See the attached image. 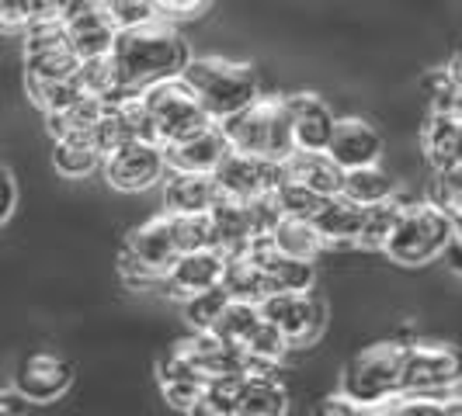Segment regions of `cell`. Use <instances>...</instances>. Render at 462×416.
Returning <instances> with one entry per match:
<instances>
[{
  "mask_svg": "<svg viewBox=\"0 0 462 416\" xmlns=\"http://www.w3.org/2000/svg\"><path fill=\"white\" fill-rule=\"evenodd\" d=\"M112 63L118 73L122 101H129V97H143L157 84L178 80L191 63V52L185 39L178 35V28L157 18L133 32H118Z\"/></svg>",
  "mask_w": 462,
  "mask_h": 416,
  "instance_id": "1",
  "label": "cell"
},
{
  "mask_svg": "<svg viewBox=\"0 0 462 416\" xmlns=\"http://www.w3.org/2000/svg\"><path fill=\"white\" fill-rule=\"evenodd\" d=\"M181 80L188 84V91L195 94V101L208 115V122H216V125L247 112L254 101H261V80H257L254 67H247V63L202 56V59L188 63Z\"/></svg>",
  "mask_w": 462,
  "mask_h": 416,
  "instance_id": "2",
  "label": "cell"
},
{
  "mask_svg": "<svg viewBox=\"0 0 462 416\" xmlns=\"http://www.w3.org/2000/svg\"><path fill=\"white\" fill-rule=\"evenodd\" d=\"M223 136L230 142L233 153H247V157H264V160L285 163L296 153L292 142V122L285 112V97H264L254 101L247 112L219 122Z\"/></svg>",
  "mask_w": 462,
  "mask_h": 416,
  "instance_id": "3",
  "label": "cell"
},
{
  "mask_svg": "<svg viewBox=\"0 0 462 416\" xmlns=\"http://www.w3.org/2000/svg\"><path fill=\"white\" fill-rule=\"evenodd\" d=\"M452 240H456V219L445 208L435 202H411V205H400L396 226L383 254L396 264L417 267L445 254Z\"/></svg>",
  "mask_w": 462,
  "mask_h": 416,
  "instance_id": "4",
  "label": "cell"
},
{
  "mask_svg": "<svg viewBox=\"0 0 462 416\" xmlns=\"http://www.w3.org/2000/svg\"><path fill=\"white\" fill-rule=\"evenodd\" d=\"M403 347L400 340H375L362 347L341 375V395L362 410H379L400 399L403 375Z\"/></svg>",
  "mask_w": 462,
  "mask_h": 416,
  "instance_id": "5",
  "label": "cell"
},
{
  "mask_svg": "<svg viewBox=\"0 0 462 416\" xmlns=\"http://www.w3.org/2000/svg\"><path fill=\"white\" fill-rule=\"evenodd\" d=\"M462 382V350L448 344H407L400 399H439Z\"/></svg>",
  "mask_w": 462,
  "mask_h": 416,
  "instance_id": "6",
  "label": "cell"
},
{
  "mask_svg": "<svg viewBox=\"0 0 462 416\" xmlns=\"http://www.w3.org/2000/svg\"><path fill=\"white\" fill-rule=\"evenodd\" d=\"M143 104H146V115H150V125H153V142L157 146H171V142H178V139L212 125L181 77L150 87V91L143 94Z\"/></svg>",
  "mask_w": 462,
  "mask_h": 416,
  "instance_id": "7",
  "label": "cell"
},
{
  "mask_svg": "<svg viewBox=\"0 0 462 416\" xmlns=\"http://www.w3.org/2000/svg\"><path fill=\"white\" fill-rule=\"evenodd\" d=\"M212 177H216V185L223 191V198L240 202V205L272 198L275 187L285 181L282 163L264 160V157H247V153H233V149L230 157L219 163V170Z\"/></svg>",
  "mask_w": 462,
  "mask_h": 416,
  "instance_id": "8",
  "label": "cell"
},
{
  "mask_svg": "<svg viewBox=\"0 0 462 416\" xmlns=\"http://www.w3.org/2000/svg\"><path fill=\"white\" fill-rule=\"evenodd\" d=\"M261 316L285 337L289 347H310L320 340L327 326V305L313 292L302 295H272L261 305Z\"/></svg>",
  "mask_w": 462,
  "mask_h": 416,
  "instance_id": "9",
  "label": "cell"
},
{
  "mask_svg": "<svg viewBox=\"0 0 462 416\" xmlns=\"http://www.w3.org/2000/svg\"><path fill=\"white\" fill-rule=\"evenodd\" d=\"M63 28H67L69 49H73V56L80 63L112 56V49H116L118 28L108 18L105 4H88V0L63 4Z\"/></svg>",
  "mask_w": 462,
  "mask_h": 416,
  "instance_id": "10",
  "label": "cell"
},
{
  "mask_svg": "<svg viewBox=\"0 0 462 416\" xmlns=\"http://www.w3.org/2000/svg\"><path fill=\"white\" fill-rule=\"evenodd\" d=\"M69 385H73V365L63 354H52V350L28 354L14 371V393L22 395L24 402H52V399L67 395Z\"/></svg>",
  "mask_w": 462,
  "mask_h": 416,
  "instance_id": "11",
  "label": "cell"
},
{
  "mask_svg": "<svg viewBox=\"0 0 462 416\" xmlns=\"http://www.w3.org/2000/svg\"><path fill=\"white\" fill-rule=\"evenodd\" d=\"M163 174H167V163L157 142H125L105 157V177L118 191H146Z\"/></svg>",
  "mask_w": 462,
  "mask_h": 416,
  "instance_id": "12",
  "label": "cell"
},
{
  "mask_svg": "<svg viewBox=\"0 0 462 416\" xmlns=\"http://www.w3.org/2000/svg\"><path fill=\"white\" fill-rule=\"evenodd\" d=\"M285 97V112H289V122H292V142L300 153H327L330 146V136H334V125H337V115L330 112L320 94H282Z\"/></svg>",
  "mask_w": 462,
  "mask_h": 416,
  "instance_id": "13",
  "label": "cell"
},
{
  "mask_svg": "<svg viewBox=\"0 0 462 416\" xmlns=\"http://www.w3.org/2000/svg\"><path fill=\"white\" fill-rule=\"evenodd\" d=\"M163 149V163L171 174H216L219 163L230 157V142L223 136V129L212 122L206 129L191 132V136L178 139Z\"/></svg>",
  "mask_w": 462,
  "mask_h": 416,
  "instance_id": "14",
  "label": "cell"
},
{
  "mask_svg": "<svg viewBox=\"0 0 462 416\" xmlns=\"http://www.w3.org/2000/svg\"><path fill=\"white\" fill-rule=\"evenodd\" d=\"M383 132L358 115H345L337 118L334 125V136H330V146H327V157L337 163L341 170H362V167H379V157H383Z\"/></svg>",
  "mask_w": 462,
  "mask_h": 416,
  "instance_id": "15",
  "label": "cell"
},
{
  "mask_svg": "<svg viewBox=\"0 0 462 416\" xmlns=\"http://www.w3.org/2000/svg\"><path fill=\"white\" fill-rule=\"evenodd\" d=\"M118 257L129 260V264H139L143 271H150V275L163 285L167 271H171L174 260H178V247H174L167 215H157V219H150V222H143L139 230L129 232V240H125V247H122Z\"/></svg>",
  "mask_w": 462,
  "mask_h": 416,
  "instance_id": "16",
  "label": "cell"
},
{
  "mask_svg": "<svg viewBox=\"0 0 462 416\" xmlns=\"http://www.w3.org/2000/svg\"><path fill=\"white\" fill-rule=\"evenodd\" d=\"M247 257L272 281L275 295H302V292H313V285H317V267L310 260H292V257L278 254L268 236H257Z\"/></svg>",
  "mask_w": 462,
  "mask_h": 416,
  "instance_id": "17",
  "label": "cell"
},
{
  "mask_svg": "<svg viewBox=\"0 0 462 416\" xmlns=\"http://www.w3.org/2000/svg\"><path fill=\"white\" fill-rule=\"evenodd\" d=\"M223 275H226V257L216 254V250H199V254L178 257L174 267L163 277V285H167L171 295L191 299V295H199V292L219 288V285H223Z\"/></svg>",
  "mask_w": 462,
  "mask_h": 416,
  "instance_id": "18",
  "label": "cell"
},
{
  "mask_svg": "<svg viewBox=\"0 0 462 416\" xmlns=\"http://www.w3.org/2000/svg\"><path fill=\"white\" fill-rule=\"evenodd\" d=\"M223 202L212 174H171L163 185V215H208Z\"/></svg>",
  "mask_w": 462,
  "mask_h": 416,
  "instance_id": "19",
  "label": "cell"
},
{
  "mask_svg": "<svg viewBox=\"0 0 462 416\" xmlns=\"http://www.w3.org/2000/svg\"><path fill=\"white\" fill-rule=\"evenodd\" d=\"M208 222H212V250H216V254H223L226 260L247 257L251 243L257 240L247 205L223 198L219 205L208 212Z\"/></svg>",
  "mask_w": 462,
  "mask_h": 416,
  "instance_id": "20",
  "label": "cell"
},
{
  "mask_svg": "<svg viewBox=\"0 0 462 416\" xmlns=\"http://www.w3.org/2000/svg\"><path fill=\"white\" fill-rule=\"evenodd\" d=\"M289 413V393L278 371L251 368L240 378L236 389V416H285Z\"/></svg>",
  "mask_w": 462,
  "mask_h": 416,
  "instance_id": "21",
  "label": "cell"
},
{
  "mask_svg": "<svg viewBox=\"0 0 462 416\" xmlns=\"http://www.w3.org/2000/svg\"><path fill=\"white\" fill-rule=\"evenodd\" d=\"M282 174H285V181L302 185L306 191H313L320 198H337L341 185H345V170L327 153H300L296 149L289 160L282 163Z\"/></svg>",
  "mask_w": 462,
  "mask_h": 416,
  "instance_id": "22",
  "label": "cell"
},
{
  "mask_svg": "<svg viewBox=\"0 0 462 416\" xmlns=\"http://www.w3.org/2000/svg\"><path fill=\"white\" fill-rule=\"evenodd\" d=\"M362 222H365V208H358L355 202L341 198V194L330 198L324 212L313 219V226L324 236L327 247H351V243H358Z\"/></svg>",
  "mask_w": 462,
  "mask_h": 416,
  "instance_id": "23",
  "label": "cell"
},
{
  "mask_svg": "<svg viewBox=\"0 0 462 416\" xmlns=\"http://www.w3.org/2000/svg\"><path fill=\"white\" fill-rule=\"evenodd\" d=\"M223 288L233 302H247V305H264L275 295L272 281L257 267L251 257H236L226 260V275H223Z\"/></svg>",
  "mask_w": 462,
  "mask_h": 416,
  "instance_id": "24",
  "label": "cell"
},
{
  "mask_svg": "<svg viewBox=\"0 0 462 416\" xmlns=\"http://www.w3.org/2000/svg\"><path fill=\"white\" fill-rule=\"evenodd\" d=\"M341 198L355 202L358 208L383 205L396 198V181L383 170V167H362V170H347L345 185H341Z\"/></svg>",
  "mask_w": 462,
  "mask_h": 416,
  "instance_id": "25",
  "label": "cell"
},
{
  "mask_svg": "<svg viewBox=\"0 0 462 416\" xmlns=\"http://www.w3.org/2000/svg\"><path fill=\"white\" fill-rule=\"evenodd\" d=\"M268 240H272V247L278 254L292 257V260H310V264L327 250L324 236L317 232V226L300 222V219H282Z\"/></svg>",
  "mask_w": 462,
  "mask_h": 416,
  "instance_id": "26",
  "label": "cell"
},
{
  "mask_svg": "<svg viewBox=\"0 0 462 416\" xmlns=\"http://www.w3.org/2000/svg\"><path fill=\"white\" fill-rule=\"evenodd\" d=\"M424 149L435 167H441V174L448 167L462 163V122L448 115H435L424 129Z\"/></svg>",
  "mask_w": 462,
  "mask_h": 416,
  "instance_id": "27",
  "label": "cell"
},
{
  "mask_svg": "<svg viewBox=\"0 0 462 416\" xmlns=\"http://www.w3.org/2000/svg\"><path fill=\"white\" fill-rule=\"evenodd\" d=\"M52 163L63 177H88L97 167H105V153L94 146L91 136H73L60 139L52 149Z\"/></svg>",
  "mask_w": 462,
  "mask_h": 416,
  "instance_id": "28",
  "label": "cell"
},
{
  "mask_svg": "<svg viewBox=\"0 0 462 416\" xmlns=\"http://www.w3.org/2000/svg\"><path fill=\"white\" fill-rule=\"evenodd\" d=\"M101 115H105V104H101V101H94V97H80V101H73V104L63 108V112L46 115V122H49L52 139L60 142V139L91 136L94 125L101 122Z\"/></svg>",
  "mask_w": 462,
  "mask_h": 416,
  "instance_id": "29",
  "label": "cell"
},
{
  "mask_svg": "<svg viewBox=\"0 0 462 416\" xmlns=\"http://www.w3.org/2000/svg\"><path fill=\"white\" fill-rule=\"evenodd\" d=\"M230 295H226V288L219 285V288H208V292H199V295H191L185 299V320L188 326L195 330V333H212L219 320H223V312L230 309Z\"/></svg>",
  "mask_w": 462,
  "mask_h": 416,
  "instance_id": "30",
  "label": "cell"
},
{
  "mask_svg": "<svg viewBox=\"0 0 462 416\" xmlns=\"http://www.w3.org/2000/svg\"><path fill=\"white\" fill-rule=\"evenodd\" d=\"M261 305H247V302H230V309L223 312V320H219V326L212 330V337H219L223 344L230 347H240L251 340V333H254L257 326H261Z\"/></svg>",
  "mask_w": 462,
  "mask_h": 416,
  "instance_id": "31",
  "label": "cell"
},
{
  "mask_svg": "<svg viewBox=\"0 0 462 416\" xmlns=\"http://www.w3.org/2000/svg\"><path fill=\"white\" fill-rule=\"evenodd\" d=\"M272 202L278 205L282 219H300V222H313L330 198H320L313 191H306L302 185H292V181H282L272 194Z\"/></svg>",
  "mask_w": 462,
  "mask_h": 416,
  "instance_id": "32",
  "label": "cell"
},
{
  "mask_svg": "<svg viewBox=\"0 0 462 416\" xmlns=\"http://www.w3.org/2000/svg\"><path fill=\"white\" fill-rule=\"evenodd\" d=\"M400 198L393 202H383V205L365 208V222H362V232H358V243L362 250H386V240L396 226V215H400Z\"/></svg>",
  "mask_w": 462,
  "mask_h": 416,
  "instance_id": "33",
  "label": "cell"
},
{
  "mask_svg": "<svg viewBox=\"0 0 462 416\" xmlns=\"http://www.w3.org/2000/svg\"><path fill=\"white\" fill-rule=\"evenodd\" d=\"M167 222H171L178 257L212 250V222H208V215H167Z\"/></svg>",
  "mask_w": 462,
  "mask_h": 416,
  "instance_id": "34",
  "label": "cell"
},
{
  "mask_svg": "<svg viewBox=\"0 0 462 416\" xmlns=\"http://www.w3.org/2000/svg\"><path fill=\"white\" fill-rule=\"evenodd\" d=\"M244 378V375H240ZM240 378H216L208 382L206 393L199 395V402L188 410V416H236V389Z\"/></svg>",
  "mask_w": 462,
  "mask_h": 416,
  "instance_id": "35",
  "label": "cell"
},
{
  "mask_svg": "<svg viewBox=\"0 0 462 416\" xmlns=\"http://www.w3.org/2000/svg\"><path fill=\"white\" fill-rule=\"evenodd\" d=\"M105 7H108V18L116 22L118 32H133V28L157 22V4H150V0H112Z\"/></svg>",
  "mask_w": 462,
  "mask_h": 416,
  "instance_id": "36",
  "label": "cell"
},
{
  "mask_svg": "<svg viewBox=\"0 0 462 416\" xmlns=\"http://www.w3.org/2000/svg\"><path fill=\"white\" fill-rule=\"evenodd\" d=\"M42 4H28V0H0V32H18L39 18Z\"/></svg>",
  "mask_w": 462,
  "mask_h": 416,
  "instance_id": "37",
  "label": "cell"
},
{
  "mask_svg": "<svg viewBox=\"0 0 462 416\" xmlns=\"http://www.w3.org/2000/svg\"><path fill=\"white\" fill-rule=\"evenodd\" d=\"M393 416H445L441 413V399H396L390 402Z\"/></svg>",
  "mask_w": 462,
  "mask_h": 416,
  "instance_id": "38",
  "label": "cell"
},
{
  "mask_svg": "<svg viewBox=\"0 0 462 416\" xmlns=\"http://www.w3.org/2000/svg\"><path fill=\"white\" fill-rule=\"evenodd\" d=\"M14 205H18V185H14V174L0 163V226L14 215Z\"/></svg>",
  "mask_w": 462,
  "mask_h": 416,
  "instance_id": "39",
  "label": "cell"
},
{
  "mask_svg": "<svg viewBox=\"0 0 462 416\" xmlns=\"http://www.w3.org/2000/svg\"><path fill=\"white\" fill-rule=\"evenodd\" d=\"M365 410L362 406H355L351 399L345 395H324L317 406H313V413L310 416H362Z\"/></svg>",
  "mask_w": 462,
  "mask_h": 416,
  "instance_id": "40",
  "label": "cell"
},
{
  "mask_svg": "<svg viewBox=\"0 0 462 416\" xmlns=\"http://www.w3.org/2000/svg\"><path fill=\"white\" fill-rule=\"evenodd\" d=\"M0 410H4V413H11V416H24L28 402H24L14 389H4V393H0Z\"/></svg>",
  "mask_w": 462,
  "mask_h": 416,
  "instance_id": "41",
  "label": "cell"
},
{
  "mask_svg": "<svg viewBox=\"0 0 462 416\" xmlns=\"http://www.w3.org/2000/svg\"><path fill=\"white\" fill-rule=\"evenodd\" d=\"M445 73H448V80H452V84H456V87H459V91H462V49H459V52H456V59H452V67L445 69Z\"/></svg>",
  "mask_w": 462,
  "mask_h": 416,
  "instance_id": "42",
  "label": "cell"
},
{
  "mask_svg": "<svg viewBox=\"0 0 462 416\" xmlns=\"http://www.w3.org/2000/svg\"><path fill=\"white\" fill-rule=\"evenodd\" d=\"M441 413H445V416H462V395L441 399Z\"/></svg>",
  "mask_w": 462,
  "mask_h": 416,
  "instance_id": "43",
  "label": "cell"
},
{
  "mask_svg": "<svg viewBox=\"0 0 462 416\" xmlns=\"http://www.w3.org/2000/svg\"><path fill=\"white\" fill-rule=\"evenodd\" d=\"M445 254L452 257V260H448V264H452V267H456V271H462V243H456V240H452V243H448V250H445Z\"/></svg>",
  "mask_w": 462,
  "mask_h": 416,
  "instance_id": "44",
  "label": "cell"
},
{
  "mask_svg": "<svg viewBox=\"0 0 462 416\" xmlns=\"http://www.w3.org/2000/svg\"><path fill=\"white\" fill-rule=\"evenodd\" d=\"M362 416H393V410L390 406H379V410H365Z\"/></svg>",
  "mask_w": 462,
  "mask_h": 416,
  "instance_id": "45",
  "label": "cell"
},
{
  "mask_svg": "<svg viewBox=\"0 0 462 416\" xmlns=\"http://www.w3.org/2000/svg\"><path fill=\"white\" fill-rule=\"evenodd\" d=\"M0 416H11V413H4V410H0Z\"/></svg>",
  "mask_w": 462,
  "mask_h": 416,
  "instance_id": "46",
  "label": "cell"
}]
</instances>
